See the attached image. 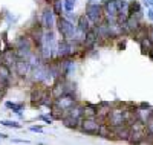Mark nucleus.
I'll list each match as a JSON object with an SVG mask.
<instances>
[{"mask_svg":"<svg viewBox=\"0 0 153 145\" xmlns=\"http://www.w3.org/2000/svg\"><path fill=\"white\" fill-rule=\"evenodd\" d=\"M57 31L60 34L61 38H65V40H69V41H80L83 43L84 40V35L83 32H80L78 29H76V24H74L72 20L66 18L65 16H60L57 17Z\"/></svg>","mask_w":153,"mask_h":145,"instance_id":"1","label":"nucleus"},{"mask_svg":"<svg viewBox=\"0 0 153 145\" xmlns=\"http://www.w3.org/2000/svg\"><path fill=\"white\" fill-rule=\"evenodd\" d=\"M57 44H58V38L55 34V29H45V37H43V43L38 49L42 60L49 63L55 60V54H57Z\"/></svg>","mask_w":153,"mask_h":145,"instance_id":"2","label":"nucleus"},{"mask_svg":"<svg viewBox=\"0 0 153 145\" xmlns=\"http://www.w3.org/2000/svg\"><path fill=\"white\" fill-rule=\"evenodd\" d=\"M14 50H16V54L19 58H25V60H28L34 52H35V47H34V43L32 40L29 38V35L25 32L22 35H19L16 40H14Z\"/></svg>","mask_w":153,"mask_h":145,"instance_id":"3","label":"nucleus"},{"mask_svg":"<svg viewBox=\"0 0 153 145\" xmlns=\"http://www.w3.org/2000/svg\"><path fill=\"white\" fill-rule=\"evenodd\" d=\"M100 124H101V121L98 119V118H87V116H83L81 121H80V125H78V128H76V130H80L81 133H84V135L98 136Z\"/></svg>","mask_w":153,"mask_h":145,"instance_id":"4","label":"nucleus"},{"mask_svg":"<svg viewBox=\"0 0 153 145\" xmlns=\"http://www.w3.org/2000/svg\"><path fill=\"white\" fill-rule=\"evenodd\" d=\"M86 17L91 20L92 24H97L100 21L104 20V14H103V5H101L100 2H89L86 5Z\"/></svg>","mask_w":153,"mask_h":145,"instance_id":"5","label":"nucleus"},{"mask_svg":"<svg viewBox=\"0 0 153 145\" xmlns=\"http://www.w3.org/2000/svg\"><path fill=\"white\" fill-rule=\"evenodd\" d=\"M78 102V99H76V95H71V93H65V95H61V96H58V98H55L54 99V105L52 107H55V109H58V110H61V112H68V110H71L74 105Z\"/></svg>","mask_w":153,"mask_h":145,"instance_id":"6","label":"nucleus"},{"mask_svg":"<svg viewBox=\"0 0 153 145\" xmlns=\"http://www.w3.org/2000/svg\"><path fill=\"white\" fill-rule=\"evenodd\" d=\"M31 70H32V67H31L29 61L25 58H17V61L14 64V69H12V72H14V75L19 80H29Z\"/></svg>","mask_w":153,"mask_h":145,"instance_id":"7","label":"nucleus"},{"mask_svg":"<svg viewBox=\"0 0 153 145\" xmlns=\"http://www.w3.org/2000/svg\"><path fill=\"white\" fill-rule=\"evenodd\" d=\"M40 24L43 26L45 29H55L57 26V16L54 14L52 8L49 5L43 8L42 14H40Z\"/></svg>","mask_w":153,"mask_h":145,"instance_id":"8","label":"nucleus"},{"mask_svg":"<svg viewBox=\"0 0 153 145\" xmlns=\"http://www.w3.org/2000/svg\"><path fill=\"white\" fill-rule=\"evenodd\" d=\"M103 14L104 20H117L118 18V6L120 0H103Z\"/></svg>","mask_w":153,"mask_h":145,"instance_id":"9","label":"nucleus"},{"mask_svg":"<svg viewBox=\"0 0 153 145\" xmlns=\"http://www.w3.org/2000/svg\"><path fill=\"white\" fill-rule=\"evenodd\" d=\"M58 66H60V73L61 78H71V75H74L75 67H76V61L74 57H68L63 60H57Z\"/></svg>","mask_w":153,"mask_h":145,"instance_id":"10","label":"nucleus"},{"mask_svg":"<svg viewBox=\"0 0 153 145\" xmlns=\"http://www.w3.org/2000/svg\"><path fill=\"white\" fill-rule=\"evenodd\" d=\"M11 86H12V70L3 63H0V89L8 92Z\"/></svg>","mask_w":153,"mask_h":145,"instance_id":"11","label":"nucleus"},{"mask_svg":"<svg viewBox=\"0 0 153 145\" xmlns=\"http://www.w3.org/2000/svg\"><path fill=\"white\" fill-rule=\"evenodd\" d=\"M75 24H76V29H78L80 32H83V34H86L87 31H91L94 28V24L91 23V20L86 17V14H81V16L76 17Z\"/></svg>","mask_w":153,"mask_h":145,"instance_id":"12","label":"nucleus"},{"mask_svg":"<svg viewBox=\"0 0 153 145\" xmlns=\"http://www.w3.org/2000/svg\"><path fill=\"white\" fill-rule=\"evenodd\" d=\"M60 121H61V124L65 125L66 128H71V130H76V128H78V125H80V119L72 118V116L68 115V113L63 115V118H61Z\"/></svg>","mask_w":153,"mask_h":145,"instance_id":"13","label":"nucleus"},{"mask_svg":"<svg viewBox=\"0 0 153 145\" xmlns=\"http://www.w3.org/2000/svg\"><path fill=\"white\" fill-rule=\"evenodd\" d=\"M5 107L8 110H11L12 113L19 115L20 118H23V110H25V102H14V101H5Z\"/></svg>","mask_w":153,"mask_h":145,"instance_id":"14","label":"nucleus"},{"mask_svg":"<svg viewBox=\"0 0 153 145\" xmlns=\"http://www.w3.org/2000/svg\"><path fill=\"white\" fill-rule=\"evenodd\" d=\"M129 16H136V17L143 18V6H141V3L136 2V0H132L130 8H129Z\"/></svg>","mask_w":153,"mask_h":145,"instance_id":"15","label":"nucleus"},{"mask_svg":"<svg viewBox=\"0 0 153 145\" xmlns=\"http://www.w3.org/2000/svg\"><path fill=\"white\" fill-rule=\"evenodd\" d=\"M97 115H98V104L86 102L84 104V116H87V118H97Z\"/></svg>","mask_w":153,"mask_h":145,"instance_id":"16","label":"nucleus"},{"mask_svg":"<svg viewBox=\"0 0 153 145\" xmlns=\"http://www.w3.org/2000/svg\"><path fill=\"white\" fill-rule=\"evenodd\" d=\"M49 6L52 8L54 14H55L57 17L65 16V9H63V0H52V2L49 3Z\"/></svg>","mask_w":153,"mask_h":145,"instance_id":"17","label":"nucleus"},{"mask_svg":"<svg viewBox=\"0 0 153 145\" xmlns=\"http://www.w3.org/2000/svg\"><path fill=\"white\" fill-rule=\"evenodd\" d=\"M0 125L8 127V128H16V130H20L23 127L19 121H12V119H0Z\"/></svg>","mask_w":153,"mask_h":145,"instance_id":"18","label":"nucleus"},{"mask_svg":"<svg viewBox=\"0 0 153 145\" xmlns=\"http://www.w3.org/2000/svg\"><path fill=\"white\" fill-rule=\"evenodd\" d=\"M138 44H139V47H141V50H143V54H144V55H147V52H149L150 47L153 46V43L150 41V38H149V37H144Z\"/></svg>","mask_w":153,"mask_h":145,"instance_id":"19","label":"nucleus"},{"mask_svg":"<svg viewBox=\"0 0 153 145\" xmlns=\"http://www.w3.org/2000/svg\"><path fill=\"white\" fill-rule=\"evenodd\" d=\"M75 8V0H63V9H65V14L72 12Z\"/></svg>","mask_w":153,"mask_h":145,"instance_id":"20","label":"nucleus"},{"mask_svg":"<svg viewBox=\"0 0 153 145\" xmlns=\"http://www.w3.org/2000/svg\"><path fill=\"white\" fill-rule=\"evenodd\" d=\"M37 119H38V121H43V122H46V124H52V122H54V119L51 118L49 113H48V115H38Z\"/></svg>","mask_w":153,"mask_h":145,"instance_id":"21","label":"nucleus"},{"mask_svg":"<svg viewBox=\"0 0 153 145\" xmlns=\"http://www.w3.org/2000/svg\"><path fill=\"white\" fill-rule=\"evenodd\" d=\"M136 109H139V110H150L152 105H150L149 102H139V104L136 105Z\"/></svg>","mask_w":153,"mask_h":145,"instance_id":"22","label":"nucleus"},{"mask_svg":"<svg viewBox=\"0 0 153 145\" xmlns=\"http://www.w3.org/2000/svg\"><path fill=\"white\" fill-rule=\"evenodd\" d=\"M29 130L34 131V133H43V127L42 125H31Z\"/></svg>","mask_w":153,"mask_h":145,"instance_id":"23","label":"nucleus"},{"mask_svg":"<svg viewBox=\"0 0 153 145\" xmlns=\"http://www.w3.org/2000/svg\"><path fill=\"white\" fill-rule=\"evenodd\" d=\"M147 37L150 38V41L153 43V24L147 26Z\"/></svg>","mask_w":153,"mask_h":145,"instance_id":"24","label":"nucleus"},{"mask_svg":"<svg viewBox=\"0 0 153 145\" xmlns=\"http://www.w3.org/2000/svg\"><path fill=\"white\" fill-rule=\"evenodd\" d=\"M0 37H2V41H3L5 44H8V43H9V41H8V32H6V31L0 34Z\"/></svg>","mask_w":153,"mask_h":145,"instance_id":"25","label":"nucleus"},{"mask_svg":"<svg viewBox=\"0 0 153 145\" xmlns=\"http://www.w3.org/2000/svg\"><path fill=\"white\" fill-rule=\"evenodd\" d=\"M12 142L14 144H29L28 139H12Z\"/></svg>","mask_w":153,"mask_h":145,"instance_id":"26","label":"nucleus"},{"mask_svg":"<svg viewBox=\"0 0 153 145\" xmlns=\"http://www.w3.org/2000/svg\"><path fill=\"white\" fill-rule=\"evenodd\" d=\"M147 17H149L150 21H153V8H149L147 9Z\"/></svg>","mask_w":153,"mask_h":145,"instance_id":"27","label":"nucleus"},{"mask_svg":"<svg viewBox=\"0 0 153 145\" xmlns=\"http://www.w3.org/2000/svg\"><path fill=\"white\" fill-rule=\"evenodd\" d=\"M147 55H149V58L153 61V46H152V47H150V50L147 52Z\"/></svg>","mask_w":153,"mask_h":145,"instance_id":"28","label":"nucleus"},{"mask_svg":"<svg viewBox=\"0 0 153 145\" xmlns=\"http://www.w3.org/2000/svg\"><path fill=\"white\" fill-rule=\"evenodd\" d=\"M5 93H6V92H5V90H2V89H0V101H2V99L5 98Z\"/></svg>","mask_w":153,"mask_h":145,"instance_id":"29","label":"nucleus"},{"mask_svg":"<svg viewBox=\"0 0 153 145\" xmlns=\"http://www.w3.org/2000/svg\"><path fill=\"white\" fill-rule=\"evenodd\" d=\"M0 139H8V135H5V133H0Z\"/></svg>","mask_w":153,"mask_h":145,"instance_id":"30","label":"nucleus"},{"mask_svg":"<svg viewBox=\"0 0 153 145\" xmlns=\"http://www.w3.org/2000/svg\"><path fill=\"white\" fill-rule=\"evenodd\" d=\"M2 50H3V46H2V43H0V54H2Z\"/></svg>","mask_w":153,"mask_h":145,"instance_id":"31","label":"nucleus"},{"mask_svg":"<svg viewBox=\"0 0 153 145\" xmlns=\"http://www.w3.org/2000/svg\"><path fill=\"white\" fill-rule=\"evenodd\" d=\"M45 2H46V3H48V5H49V3H51V2H52V0H45Z\"/></svg>","mask_w":153,"mask_h":145,"instance_id":"32","label":"nucleus"},{"mask_svg":"<svg viewBox=\"0 0 153 145\" xmlns=\"http://www.w3.org/2000/svg\"><path fill=\"white\" fill-rule=\"evenodd\" d=\"M149 2H150V6H153V0H149Z\"/></svg>","mask_w":153,"mask_h":145,"instance_id":"33","label":"nucleus"},{"mask_svg":"<svg viewBox=\"0 0 153 145\" xmlns=\"http://www.w3.org/2000/svg\"><path fill=\"white\" fill-rule=\"evenodd\" d=\"M92 2H103V0H92Z\"/></svg>","mask_w":153,"mask_h":145,"instance_id":"34","label":"nucleus"},{"mask_svg":"<svg viewBox=\"0 0 153 145\" xmlns=\"http://www.w3.org/2000/svg\"><path fill=\"white\" fill-rule=\"evenodd\" d=\"M0 63H2V58H0Z\"/></svg>","mask_w":153,"mask_h":145,"instance_id":"35","label":"nucleus"}]
</instances>
